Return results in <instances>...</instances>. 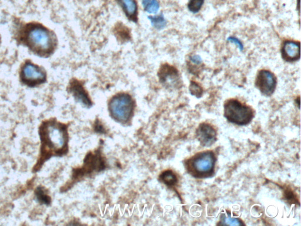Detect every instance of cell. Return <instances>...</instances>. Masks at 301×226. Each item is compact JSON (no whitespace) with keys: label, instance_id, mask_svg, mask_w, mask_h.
Masks as SVG:
<instances>
[{"label":"cell","instance_id":"1","mask_svg":"<svg viewBox=\"0 0 301 226\" xmlns=\"http://www.w3.org/2000/svg\"><path fill=\"white\" fill-rule=\"evenodd\" d=\"M17 43L40 57H48L54 53L57 45L56 34L42 24H22L16 34Z\"/></svg>","mask_w":301,"mask_h":226},{"label":"cell","instance_id":"2","mask_svg":"<svg viewBox=\"0 0 301 226\" xmlns=\"http://www.w3.org/2000/svg\"><path fill=\"white\" fill-rule=\"evenodd\" d=\"M43 142L53 152L64 153L67 150V128L63 124L54 121L46 123L43 129Z\"/></svg>","mask_w":301,"mask_h":226},{"label":"cell","instance_id":"3","mask_svg":"<svg viewBox=\"0 0 301 226\" xmlns=\"http://www.w3.org/2000/svg\"><path fill=\"white\" fill-rule=\"evenodd\" d=\"M109 107L113 118L118 122L126 123L133 114L134 103L128 94H118L111 99Z\"/></svg>","mask_w":301,"mask_h":226},{"label":"cell","instance_id":"4","mask_svg":"<svg viewBox=\"0 0 301 226\" xmlns=\"http://www.w3.org/2000/svg\"><path fill=\"white\" fill-rule=\"evenodd\" d=\"M224 116L230 122L239 126L248 125L253 117V110L241 102L231 99L224 105Z\"/></svg>","mask_w":301,"mask_h":226},{"label":"cell","instance_id":"5","mask_svg":"<svg viewBox=\"0 0 301 226\" xmlns=\"http://www.w3.org/2000/svg\"><path fill=\"white\" fill-rule=\"evenodd\" d=\"M216 158L212 151L200 153L190 160L189 170L197 178H206L213 173Z\"/></svg>","mask_w":301,"mask_h":226},{"label":"cell","instance_id":"6","mask_svg":"<svg viewBox=\"0 0 301 226\" xmlns=\"http://www.w3.org/2000/svg\"><path fill=\"white\" fill-rule=\"evenodd\" d=\"M20 80L22 83L27 86L37 87L46 82V71L41 66L27 60L21 66Z\"/></svg>","mask_w":301,"mask_h":226},{"label":"cell","instance_id":"7","mask_svg":"<svg viewBox=\"0 0 301 226\" xmlns=\"http://www.w3.org/2000/svg\"><path fill=\"white\" fill-rule=\"evenodd\" d=\"M277 78L270 71H259L256 77L255 85L262 95L270 96L274 93L277 87Z\"/></svg>","mask_w":301,"mask_h":226},{"label":"cell","instance_id":"8","mask_svg":"<svg viewBox=\"0 0 301 226\" xmlns=\"http://www.w3.org/2000/svg\"><path fill=\"white\" fill-rule=\"evenodd\" d=\"M196 134L198 141L204 147H209L217 141L216 131L208 124H201Z\"/></svg>","mask_w":301,"mask_h":226},{"label":"cell","instance_id":"9","mask_svg":"<svg viewBox=\"0 0 301 226\" xmlns=\"http://www.w3.org/2000/svg\"><path fill=\"white\" fill-rule=\"evenodd\" d=\"M69 90L77 102L87 108H90L92 106V101L90 100L86 90H85L81 82L77 80H73L70 82Z\"/></svg>","mask_w":301,"mask_h":226},{"label":"cell","instance_id":"10","mask_svg":"<svg viewBox=\"0 0 301 226\" xmlns=\"http://www.w3.org/2000/svg\"><path fill=\"white\" fill-rule=\"evenodd\" d=\"M282 57L287 62H294L301 57L300 43L294 41H285L281 49Z\"/></svg>","mask_w":301,"mask_h":226},{"label":"cell","instance_id":"11","mask_svg":"<svg viewBox=\"0 0 301 226\" xmlns=\"http://www.w3.org/2000/svg\"><path fill=\"white\" fill-rule=\"evenodd\" d=\"M159 81L162 83L168 85L178 84L179 75L177 70L173 66L165 65L162 66L158 73Z\"/></svg>","mask_w":301,"mask_h":226},{"label":"cell","instance_id":"12","mask_svg":"<svg viewBox=\"0 0 301 226\" xmlns=\"http://www.w3.org/2000/svg\"><path fill=\"white\" fill-rule=\"evenodd\" d=\"M129 20L137 23L138 21V5L136 0H117Z\"/></svg>","mask_w":301,"mask_h":226},{"label":"cell","instance_id":"13","mask_svg":"<svg viewBox=\"0 0 301 226\" xmlns=\"http://www.w3.org/2000/svg\"><path fill=\"white\" fill-rule=\"evenodd\" d=\"M160 179L163 183L167 186H171L175 185L177 183V178H176L175 174L172 171H165L162 175L160 176Z\"/></svg>","mask_w":301,"mask_h":226},{"label":"cell","instance_id":"14","mask_svg":"<svg viewBox=\"0 0 301 226\" xmlns=\"http://www.w3.org/2000/svg\"><path fill=\"white\" fill-rule=\"evenodd\" d=\"M142 3L145 12L150 14L158 12L159 4L157 0H142Z\"/></svg>","mask_w":301,"mask_h":226},{"label":"cell","instance_id":"15","mask_svg":"<svg viewBox=\"0 0 301 226\" xmlns=\"http://www.w3.org/2000/svg\"><path fill=\"white\" fill-rule=\"evenodd\" d=\"M220 225L223 226H243L244 223L241 220L237 218H233L229 213L223 214L221 218Z\"/></svg>","mask_w":301,"mask_h":226},{"label":"cell","instance_id":"16","mask_svg":"<svg viewBox=\"0 0 301 226\" xmlns=\"http://www.w3.org/2000/svg\"><path fill=\"white\" fill-rule=\"evenodd\" d=\"M148 18L151 21V23L153 24V26L157 29H164L166 26L167 21L162 15L155 16H149Z\"/></svg>","mask_w":301,"mask_h":226},{"label":"cell","instance_id":"17","mask_svg":"<svg viewBox=\"0 0 301 226\" xmlns=\"http://www.w3.org/2000/svg\"><path fill=\"white\" fill-rule=\"evenodd\" d=\"M204 3V0H190L188 8L190 12L197 13L202 8Z\"/></svg>","mask_w":301,"mask_h":226},{"label":"cell","instance_id":"18","mask_svg":"<svg viewBox=\"0 0 301 226\" xmlns=\"http://www.w3.org/2000/svg\"><path fill=\"white\" fill-rule=\"evenodd\" d=\"M190 91L191 95L197 98H200L203 94L202 87L194 81L190 82Z\"/></svg>","mask_w":301,"mask_h":226},{"label":"cell","instance_id":"19","mask_svg":"<svg viewBox=\"0 0 301 226\" xmlns=\"http://www.w3.org/2000/svg\"><path fill=\"white\" fill-rule=\"evenodd\" d=\"M227 40L228 41H229V42L236 45L238 47L240 51H243V49H244V45H243L241 41H240L238 38L234 37H230L228 38Z\"/></svg>","mask_w":301,"mask_h":226},{"label":"cell","instance_id":"20","mask_svg":"<svg viewBox=\"0 0 301 226\" xmlns=\"http://www.w3.org/2000/svg\"><path fill=\"white\" fill-rule=\"evenodd\" d=\"M38 193L37 197L38 199L41 201V202H42L44 203H48L49 202V197L47 196V195L44 194L42 190H39V192Z\"/></svg>","mask_w":301,"mask_h":226},{"label":"cell","instance_id":"21","mask_svg":"<svg viewBox=\"0 0 301 226\" xmlns=\"http://www.w3.org/2000/svg\"><path fill=\"white\" fill-rule=\"evenodd\" d=\"M190 62L196 65H200L203 63L202 59H201L200 56H198V55H194V56L190 57Z\"/></svg>","mask_w":301,"mask_h":226},{"label":"cell","instance_id":"22","mask_svg":"<svg viewBox=\"0 0 301 226\" xmlns=\"http://www.w3.org/2000/svg\"><path fill=\"white\" fill-rule=\"evenodd\" d=\"M96 131H98V133H103L104 131L103 127L100 124H96L95 126Z\"/></svg>","mask_w":301,"mask_h":226},{"label":"cell","instance_id":"23","mask_svg":"<svg viewBox=\"0 0 301 226\" xmlns=\"http://www.w3.org/2000/svg\"><path fill=\"white\" fill-rule=\"evenodd\" d=\"M0 44H1V36H0Z\"/></svg>","mask_w":301,"mask_h":226}]
</instances>
